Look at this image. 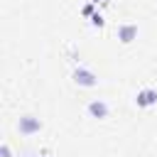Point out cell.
Instances as JSON below:
<instances>
[{
	"label": "cell",
	"mask_w": 157,
	"mask_h": 157,
	"mask_svg": "<svg viewBox=\"0 0 157 157\" xmlns=\"http://www.w3.org/2000/svg\"><path fill=\"white\" fill-rule=\"evenodd\" d=\"M17 132L20 135H25V137H29V135H37L42 128H44V120L42 118H37V115H32V113H25V115H20V120H17Z\"/></svg>",
	"instance_id": "cell-1"
},
{
	"label": "cell",
	"mask_w": 157,
	"mask_h": 157,
	"mask_svg": "<svg viewBox=\"0 0 157 157\" xmlns=\"http://www.w3.org/2000/svg\"><path fill=\"white\" fill-rule=\"evenodd\" d=\"M71 81H74L76 86H81V88H93V86H98V76H96L88 66H83V64L74 66V71H71Z\"/></svg>",
	"instance_id": "cell-2"
},
{
	"label": "cell",
	"mask_w": 157,
	"mask_h": 157,
	"mask_svg": "<svg viewBox=\"0 0 157 157\" xmlns=\"http://www.w3.org/2000/svg\"><path fill=\"white\" fill-rule=\"evenodd\" d=\"M86 113H88V118L105 120V118L110 115V105H108L105 98H91V101L86 103Z\"/></svg>",
	"instance_id": "cell-3"
},
{
	"label": "cell",
	"mask_w": 157,
	"mask_h": 157,
	"mask_svg": "<svg viewBox=\"0 0 157 157\" xmlns=\"http://www.w3.org/2000/svg\"><path fill=\"white\" fill-rule=\"evenodd\" d=\"M137 34H140V27L135 22H120L115 27V37L120 39V44H132L137 39Z\"/></svg>",
	"instance_id": "cell-4"
},
{
	"label": "cell",
	"mask_w": 157,
	"mask_h": 157,
	"mask_svg": "<svg viewBox=\"0 0 157 157\" xmlns=\"http://www.w3.org/2000/svg\"><path fill=\"white\" fill-rule=\"evenodd\" d=\"M135 105L137 108H152V105H157V88H152V86L140 88L135 93Z\"/></svg>",
	"instance_id": "cell-5"
},
{
	"label": "cell",
	"mask_w": 157,
	"mask_h": 157,
	"mask_svg": "<svg viewBox=\"0 0 157 157\" xmlns=\"http://www.w3.org/2000/svg\"><path fill=\"white\" fill-rule=\"evenodd\" d=\"M91 25L101 29V27L105 25V20H103V15H101V12H93V15H91Z\"/></svg>",
	"instance_id": "cell-6"
},
{
	"label": "cell",
	"mask_w": 157,
	"mask_h": 157,
	"mask_svg": "<svg viewBox=\"0 0 157 157\" xmlns=\"http://www.w3.org/2000/svg\"><path fill=\"white\" fill-rule=\"evenodd\" d=\"M93 7H96V2L83 5V7H81V15H83V17H91V15H93Z\"/></svg>",
	"instance_id": "cell-7"
},
{
	"label": "cell",
	"mask_w": 157,
	"mask_h": 157,
	"mask_svg": "<svg viewBox=\"0 0 157 157\" xmlns=\"http://www.w3.org/2000/svg\"><path fill=\"white\" fill-rule=\"evenodd\" d=\"M0 157H12V150H10V145H7V142H2V145H0Z\"/></svg>",
	"instance_id": "cell-8"
},
{
	"label": "cell",
	"mask_w": 157,
	"mask_h": 157,
	"mask_svg": "<svg viewBox=\"0 0 157 157\" xmlns=\"http://www.w3.org/2000/svg\"><path fill=\"white\" fill-rule=\"evenodd\" d=\"M34 157H54L52 150H42V152H34Z\"/></svg>",
	"instance_id": "cell-9"
},
{
	"label": "cell",
	"mask_w": 157,
	"mask_h": 157,
	"mask_svg": "<svg viewBox=\"0 0 157 157\" xmlns=\"http://www.w3.org/2000/svg\"><path fill=\"white\" fill-rule=\"evenodd\" d=\"M91 2H96V5H98V2H105V0H91Z\"/></svg>",
	"instance_id": "cell-10"
}]
</instances>
